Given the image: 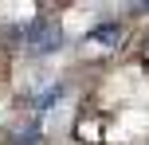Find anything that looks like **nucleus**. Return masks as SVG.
<instances>
[{
	"instance_id": "f257e3e1",
	"label": "nucleus",
	"mask_w": 149,
	"mask_h": 145,
	"mask_svg": "<svg viewBox=\"0 0 149 145\" xmlns=\"http://www.w3.org/2000/svg\"><path fill=\"white\" fill-rule=\"evenodd\" d=\"M20 43L28 55H51L63 43V28L55 20H47V16H36V20H28L20 28Z\"/></svg>"
},
{
	"instance_id": "f03ea898",
	"label": "nucleus",
	"mask_w": 149,
	"mask_h": 145,
	"mask_svg": "<svg viewBox=\"0 0 149 145\" xmlns=\"http://www.w3.org/2000/svg\"><path fill=\"white\" fill-rule=\"evenodd\" d=\"M63 94H67V90L55 83V86H47L43 94H31V106H36V110H51V106H59V102H63Z\"/></svg>"
}]
</instances>
